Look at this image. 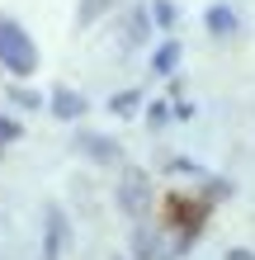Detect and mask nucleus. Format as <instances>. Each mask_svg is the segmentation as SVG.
I'll return each instance as SVG.
<instances>
[{
    "instance_id": "nucleus-1",
    "label": "nucleus",
    "mask_w": 255,
    "mask_h": 260,
    "mask_svg": "<svg viewBox=\"0 0 255 260\" xmlns=\"http://www.w3.org/2000/svg\"><path fill=\"white\" fill-rule=\"evenodd\" d=\"M0 67L14 76H33L38 71V48L14 19H0Z\"/></svg>"
},
{
    "instance_id": "nucleus-2",
    "label": "nucleus",
    "mask_w": 255,
    "mask_h": 260,
    "mask_svg": "<svg viewBox=\"0 0 255 260\" xmlns=\"http://www.w3.org/2000/svg\"><path fill=\"white\" fill-rule=\"evenodd\" d=\"M208 28H213L217 38H227L232 28H236V14H232V10H222V5H217V10H208Z\"/></svg>"
},
{
    "instance_id": "nucleus-3",
    "label": "nucleus",
    "mask_w": 255,
    "mask_h": 260,
    "mask_svg": "<svg viewBox=\"0 0 255 260\" xmlns=\"http://www.w3.org/2000/svg\"><path fill=\"white\" fill-rule=\"evenodd\" d=\"M81 109H85L81 95H71V90H62V95H57V114H62V118H76Z\"/></svg>"
},
{
    "instance_id": "nucleus-4",
    "label": "nucleus",
    "mask_w": 255,
    "mask_h": 260,
    "mask_svg": "<svg viewBox=\"0 0 255 260\" xmlns=\"http://www.w3.org/2000/svg\"><path fill=\"white\" fill-rule=\"evenodd\" d=\"M175 62H179V48H175V43H170V48H161V52H156V71H170Z\"/></svg>"
},
{
    "instance_id": "nucleus-5",
    "label": "nucleus",
    "mask_w": 255,
    "mask_h": 260,
    "mask_svg": "<svg viewBox=\"0 0 255 260\" xmlns=\"http://www.w3.org/2000/svg\"><path fill=\"white\" fill-rule=\"evenodd\" d=\"M14 137H19V128H14V123H5V118H0V142H14Z\"/></svg>"
}]
</instances>
